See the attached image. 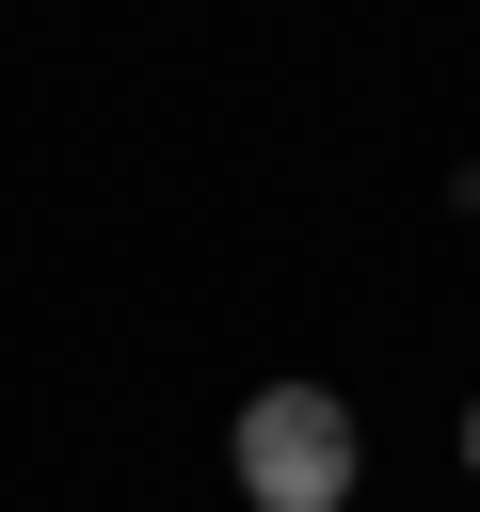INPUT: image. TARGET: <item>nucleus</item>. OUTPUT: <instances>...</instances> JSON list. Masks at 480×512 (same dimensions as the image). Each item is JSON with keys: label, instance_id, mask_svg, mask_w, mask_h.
<instances>
[{"label": "nucleus", "instance_id": "obj_1", "mask_svg": "<svg viewBox=\"0 0 480 512\" xmlns=\"http://www.w3.org/2000/svg\"><path fill=\"white\" fill-rule=\"evenodd\" d=\"M224 464H240L256 512H352V480H368V416H352L336 384H256L240 432H224Z\"/></svg>", "mask_w": 480, "mask_h": 512}, {"label": "nucleus", "instance_id": "obj_2", "mask_svg": "<svg viewBox=\"0 0 480 512\" xmlns=\"http://www.w3.org/2000/svg\"><path fill=\"white\" fill-rule=\"evenodd\" d=\"M464 480H480V400H464Z\"/></svg>", "mask_w": 480, "mask_h": 512}]
</instances>
